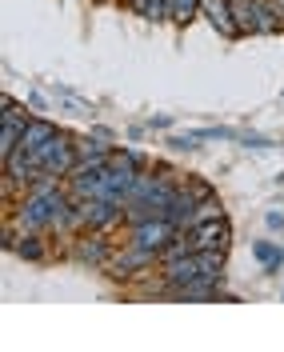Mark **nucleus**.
<instances>
[{"label":"nucleus","instance_id":"f257e3e1","mask_svg":"<svg viewBox=\"0 0 284 352\" xmlns=\"http://www.w3.org/2000/svg\"><path fill=\"white\" fill-rule=\"evenodd\" d=\"M153 264H160V256H156L153 248H140V244L124 241L112 252V261L105 264V272H109L112 280H136V276H144Z\"/></svg>","mask_w":284,"mask_h":352},{"label":"nucleus","instance_id":"f03ea898","mask_svg":"<svg viewBox=\"0 0 284 352\" xmlns=\"http://www.w3.org/2000/svg\"><path fill=\"white\" fill-rule=\"evenodd\" d=\"M32 156L41 160V168L48 176H61V180H65V176L76 168V136L65 132V129H56V136L44 144L41 153H32Z\"/></svg>","mask_w":284,"mask_h":352},{"label":"nucleus","instance_id":"7ed1b4c3","mask_svg":"<svg viewBox=\"0 0 284 352\" xmlns=\"http://www.w3.org/2000/svg\"><path fill=\"white\" fill-rule=\"evenodd\" d=\"M112 252H116V244H112L109 232H76V236H72V248H68V256L76 264L100 268V272H105V264L112 261Z\"/></svg>","mask_w":284,"mask_h":352},{"label":"nucleus","instance_id":"20e7f679","mask_svg":"<svg viewBox=\"0 0 284 352\" xmlns=\"http://www.w3.org/2000/svg\"><path fill=\"white\" fill-rule=\"evenodd\" d=\"M176 232L180 228L168 217H153V220H140V224H129V241L140 244V248H153L156 256H160V248L173 241Z\"/></svg>","mask_w":284,"mask_h":352},{"label":"nucleus","instance_id":"39448f33","mask_svg":"<svg viewBox=\"0 0 284 352\" xmlns=\"http://www.w3.org/2000/svg\"><path fill=\"white\" fill-rule=\"evenodd\" d=\"M85 208V232H112L116 224H124V208L116 200H80Z\"/></svg>","mask_w":284,"mask_h":352},{"label":"nucleus","instance_id":"423d86ee","mask_svg":"<svg viewBox=\"0 0 284 352\" xmlns=\"http://www.w3.org/2000/svg\"><path fill=\"white\" fill-rule=\"evenodd\" d=\"M188 232H193V244L197 248H224L228 252V241H232L228 217H208V220H200V224H193Z\"/></svg>","mask_w":284,"mask_h":352},{"label":"nucleus","instance_id":"0eeeda50","mask_svg":"<svg viewBox=\"0 0 284 352\" xmlns=\"http://www.w3.org/2000/svg\"><path fill=\"white\" fill-rule=\"evenodd\" d=\"M200 16L212 24L224 41H237V36H241V28H237V21H232L228 0H200Z\"/></svg>","mask_w":284,"mask_h":352},{"label":"nucleus","instance_id":"6e6552de","mask_svg":"<svg viewBox=\"0 0 284 352\" xmlns=\"http://www.w3.org/2000/svg\"><path fill=\"white\" fill-rule=\"evenodd\" d=\"M52 136H56V124L44 120V116H32V120L24 124V132H21V148L24 153H41Z\"/></svg>","mask_w":284,"mask_h":352},{"label":"nucleus","instance_id":"1a4fd4ad","mask_svg":"<svg viewBox=\"0 0 284 352\" xmlns=\"http://www.w3.org/2000/svg\"><path fill=\"white\" fill-rule=\"evenodd\" d=\"M168 220H173L176 228H193L197 224V200L188 197L184 184H180V192L173 197V204H168Z\"/></svg>","mask_w":284,"mask_h":352},{"label":"nucleus","instance_id":"9d476101","mask_svg":"<svg viewBox=\"0 0 284 352\" xmlns=\"http://www.w3.org/2000/svg\"><path fill=\"white\" fill-rule=\"evenodd\" d=\"M17 256H21V261H32V264L48 261V244H44V232H21Z\"/></svg>","mask_w":284,"mask_h":352},{"label":"nucleus","instance_id":"9b49d317","mask_svg":"<svg viewBox=\"0 0 284 352\" xmlns=\"http://www.w3.org/2000/svg\"><path fill=\"white\" fill-rule=\"evenodd\" d=\"M252 256L264 264V272H281V268H284V244L256 241V244H252Z\"/></svg>","mask_w":284,"mask_h":352},{"label":"nucleus","instance_id":"f8f14e48","mask_svg":"<svg viewBox=\"0 0 284 352\" xmlns=\"http://www.w3.org/2000/svg\"><path fill=\"white\" fill-rule=\"evenodd\" d=\"M188 252H197V244H193V232H188V228H180L173 241L160 248V264H164V261H176V256H188Z\"/></svg>","mask_w":284,"mask_h":352},{"label":"nucleus","instance_id":"ddd939ff","mask_svg":"<svg viewBox=\"0 0 284 352\" xmlns=\"http://www.w3.org/2000/svg\"><path fill=\"white\" fill-rule=\"evenodd\" d=\"M200 16V0H168V21L188 28V24Z\"/></svg>","mask_w":284,"mask_h":352},{"label":"nucleus","instance_id":"4468645a","mask_svg":"<svg viewBox=\"0 0 284 352\" xmlns=\"http://www.w3.org/2000/svg\"><path fill=\"white\" fill-rule=\"evenodd\" d=\"M184 188H188V197L197 200H212L217 197V188H212V180H204V176H197V173H184Z\"/></svg>","mask_w":284,"mask_h":352},{"label":"nucleus","instance_id":"2eb2a0df","mask_svg":"<svg viewBox=\"0 0 284 352\" xmlns=\"http://www.w3.org/2000/svg\"><path fill=\"white\" fill-rule=\"evenodd\" d=\"M28 120H32V112L24 109L21 100H12V96H4V112H0V124H28Z\"/></svg>","mask_w":284,"mask_h":352},{"label":"nucleus","instance_id":"dca6fc26","mask_svg":"<svg viewBox=\"0 0 284 352\" xmlns=\"http://www.w3.org/2000/svg\"><path fill=\"white\" fill-rule=\"evenodd\" d=\"M197 140H200L197 132H176V136H168V144H173L176 153H193V148H200Z\"/></svg>","mask_w":284,"mask_h":352},{"label":"nucleus","instance_id":"f3484780","mask_svg":"<svg viewBox=\"0 0 284 352\" xmlns=\"http://www.w3.org/2000/svg\"><path fill=\"white\" fill-rule=\"evenodd\" d=\"M208 217H224V208H220V197L200 200V204H197V224H200V220H208Z\"/></svg>","mask_w":284,"mask_h":352},{"label":"nucleus","instance_id":"a211bd4d","mask_svg":"<svg viewBox=\"0 0 284 352\" xmlns=\"http://www.w3.org/2000/svg\"><path fill=\"white\" fill-rule=\"evenodd\" d=\"M264 224H268V232H281V236H284V212H268Z\"/></svg>","mask_w":284,"mask_h":352},{"label":"nucleus","instance_id":"6ab92c4d","mask_svg":"<svg viewBox=\"0 0 284 352\" xmlns=\"http://www.w3.org/2000/svg\"><path fill=\"white\" fill-rule=\"evenodd\" d=\"M149 4H153V0H129V4H124V8H132V12H136V16H140V12H144V8H149Z\"/></svg>","mask_w":284,"mask_h":352},{"label":"nucleus","instance_id":"aec40b11","mask_svg":"<svg viewBox=\"0 0 284 352\" xmlns=\"http://www.w3.org/2000/svg\"><path fill=\"white\" fill-rule=\"evenodd\" d=\"M92 136H96V140H105V144H112V140H116L109 129H92Z\"/></svg>","mask_w":284,"mask_h":352},{"label":"nucleus","instance_id":"412c9836","mask_svg":"<svg viewBox=\"0 0 284 352\" xmlns=\"http://www.w3.org/2000/svg\"><path fill=\"white\" fill-rule=\"evenodd\" d=\"M28 109H36V112H44V96H36V92H32V96H28Z\"/></svg>","mask_w":284,"mask_h":352},{"label":"nucleus","instance_id":"4be33fe9","mask_svg":"<svg viewBox=\"0 0 284 352\" xmlns=\"http://www.w3.org/2000/svg\"><path fill=\"white\" fill-rule=\"evenodd\" d=\"M116 4H129V0H116Z\"/></svg>","mask_w":284,"mask_h":352}]
</instances>
